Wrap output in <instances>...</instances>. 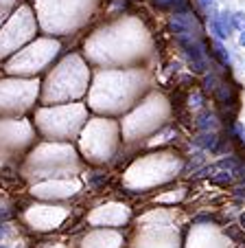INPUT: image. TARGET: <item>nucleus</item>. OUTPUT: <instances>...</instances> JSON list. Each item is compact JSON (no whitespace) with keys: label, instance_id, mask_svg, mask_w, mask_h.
I'll return each instance as SVG.
<instances>
[{"label":"nucleus","instance_id":"16","mask_svg":"<svg viewBox=\"0 0 245 248\" xmlns=\"http://www.w3.org/2000/svg\"><path fill=\"white\" fill-rule=\"evenodd\" d=\"M162 2H171V0H162Z\"/></svg>","mask_w":245,"mask_h":248},{"label":"nucleus","instance_id":"11","mask_svg":"<svg viewBox=\"0 0 245 248\" xmlns=\"http://www.w3.org/2000/svg\"><path fill=\"white\" fill-rule=\"evenodd\" d=\"M232 24H234V31H243V29H245V14H243V11L232 14Z\"/></svg>","mask_w":245,"mask_h":248},{"label":"nucleus","instance_id":"3","mask_svg":"<svg viewBox=\"0 0 245 248\" xmlns=\"http://www.w3.org/2000/svg\"><path fill=\"white\" fill-rule=\"evenodd\" d=\"M57 51V44H51V42H37L35 46L27 48L20 57H15L14 62L9 64V70L14 73H31V70H40V66L46 64L51 60V55H55Z\"/></svg>","mask_w":245,"mask_h":248},{"label":"nucleus","instance_id":"17","mask_svg":"<svg viewBox=\"0 0 245 248\" xmlns=\"http://www.w3.org/2000/svg\"><path fill=\"white\" fill-rule=\"evenodd\" d=\"M0 248H7V246H0Z\"/></svg>","mask_w":245,"mask_h":248},{"label":"nucleus","instance_id":"12","mask_svg":"<svg viewBox=\"0 0 245 248\" xmlns=\"http://www.w3.org/2000/svg\"><path fill=\"white\" fill-rule=\"evenodd\" d=\"M213 125H215V117H213V114L206 112L202 119H199V127H203V130H208V127H213Z\"/></svg>","mask_w":245,"mask_h":248},{"label":"nucleus","instance_id":"5","mask_svg":"<svg viewBox=\"0 0 245 248\" xmlns=\"http://www.w3.org/2000/svg\"><path fill=\"white\" fill-rule=\"evenodd\" d=\"M29 35H31V18H29V11L22 9L18 18L7 27V31L2 33V35H0V48H5L7 42H9V48L15 46V44H20L22 40H27ZM0 55H2V51H0Z\"/></svg>","mask_w":245,"mask_h":248},{"label":"nucleus","instance_id":"6","mask_svg":"<svg viewBox=\"0 0 245 248\" xmlns=\"http://www.w3.org/2000/svg\"><path fill=\"white\" fill-rule=\"evenodd\" d=\"M79 191L77 180H64V183H46L33 187V193L40 198H70Z\"/></svg>","mask_w":245,"mask_h":248},{"label":"nucleus","instance_id":"1","mask_svg":"<svg viewBox=\"0 0 245 248\" xmlns=\"http://www.w3.org/2000/svg\"><path fill=\"white\" fill-rule=\"evenodd\" d=\"M37 165V173L33 176H68V171L77 169V158L70 147H40L37 154L29 160V167Z\"/></svg>","mask_w":245,"mask_h":248},{"label":"nucleus","instance_id":"15","mask_svg":"<svg viewBox=\"0 0 245 248\" xmlns=\"http://www.w3.org/2000/svg\"><path fill=\"white\" fill-rule=\"evenodd\" d=\"M241 222H243V224H245V216H243V217H241Z\"/></svg>","mask_w":245,"mask_h":248},{"label":"nucleus","instance_id":"14","mask_svg":"<svg viewBox=\"0 0 245 248\" xmlns=\"http://www.w3.org/2000/svg\"><path fill=\"white\" fill-rule=\"evenodd\" d=\"M241 44H243V46H245V29H243V31H241Z\"/></svg>","mask_w":245,"mask_h":248},{"label":"nucleus","instance_id":"13","mask_svg":"<svg viewBox=\"0 0 245 248\" xmlns=\"http://www.w3.org/2000/svg\"><path fill=\"white\" fill-rule=\"evenodd\" d=\"M234 132L241 136V140H245V125H243V123H236V125H234Z\"/></svg>","mask_w":245,"mask_h":248},{"label":"nucleus","instance_id":"10","mask_svg":"<svg viewBox=\"0 0 245 248\" xmlns=\"http://www.w3.org/2000/svg\"><path fill=\"white\" fill-rule=\"evenodd\" d=\"M215 55L219 57V62H221V64H226V66H230L232 64V57H230V53L226 51V46H223L221 42H215Z\"/></svg>","mask_w":245,"mask_h":248},{"label":"nucleus","instance_id":"8","mask_svg":"<svg viewBox=\"0 0 245 248\" xmlns=\"http://www.w3.org/2000/svg\"><path fill=\"white\" fill-rule=\"evenodd\" d=\"M118 246V235L112 233H94L84 239V248H116Z\"/></svg>","mask_w":245,"mask_h":248},{"label":"nucleus","instance_id":"9","mask_svg":"<svg viewBox=\"0 0 245 248\" xmlns=\"http://www.w3.org/2000/svg\"><path fill=\"white\" fill-rule=\"evenodd\" d=\"M197 145L206 147V150H215V147H217V136H215L213 132H206V134H202L197 139Z\"/></svg>","mask_w":245,"mask_h":248},{"label":"nucleus","instance_id":"7","mask_svg":"<svg viewBox=\"0 0 245 248\" xmlns=\"http://www.w3.org/2000/svg\"><path fill=\"white\" fill-rule=\"evenodd\" d=\"M210 29H213L215 38L217 40H226L232 35L234 31V24H232V14L230 11H221L219 16H213L210 18Z\"/></svg>","mask_w":245,"mask_h":248},{"label":"nucleus","instance_id":"2","mask_svg":"<svg viewBox=\"0 0 245 248\" xmlns=\"http://www.w3.org/2000/svg\"><path fill=\"white\" fill-rule=\"evenodd\" d=\"M46 114H51L53 119H46V117H40L42 121V127L48 136H59V139H66L70 136L74 130H77L79 121L84 117V108H61V110H48Z\"/></svg>","mask_w":245,"mask_h":248},{"label":"nucleus","instance_id":"4","mask_svg":"<svg viewBox=\"0 0 245 248\" xmlns=\"http://www.w3.org/2000/svg\"><path fill=\"white\" fill-rule=\"evenodd\" d=\"M66 216H68V211L59 209V206H31L27 211V222L37 231H48L57 229L66 220Z\"/></svg>","mask_w":245,"mask_h":248}]
</instances>
